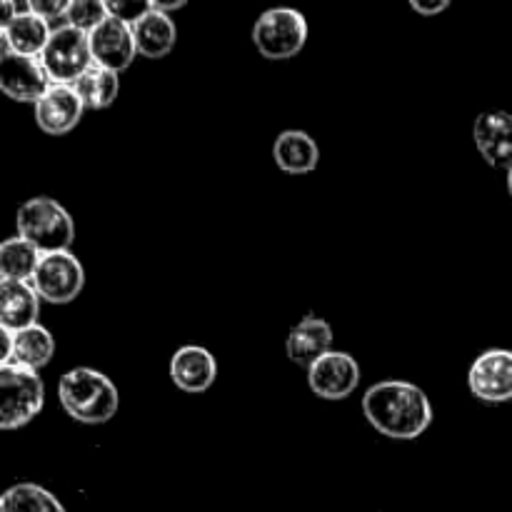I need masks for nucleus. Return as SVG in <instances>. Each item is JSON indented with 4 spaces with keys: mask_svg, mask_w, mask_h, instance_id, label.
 <instances>
[{
    "mask_svg": "<svg viewBox=\"0 0 512 512\" xmlns=\"http://www.w3.org/2000/svg\"><path fill=\"white\" fill-rule=\"evenodd\" d=\"M133 35L135 45H138V55L148 60H160L173 53L178 28H175L173 18L168 13L153 8L145 18H140L133 25Z\"/></svg>",
    "mask_w": 512,
    "mask_h": 512,
    "instance_id": "nucleus-19",
    "label": "nucleus"
},
{
    "mask_svg": "<svg viewBox=\"0 0 512 512\" xmlns=\"http://www.w3.org/2000/svg\"><path fill=\"white\" fill-rule=\"evenodd\" d=\"M0 8H3V23L0 25H8L10 20L18 18V13H20L18 0H0Z\"/></svg>",
    "mask_w": 512,
    "mask_h": 512,
    "instance_id": "nucleus-29",
    "label": "nucleus"
},
{
    "mask_svg": "<svg viewBox=\"0 0 512 512\" xmlns=\"http://www.w3.org/2000/svg\"><path fill=\"white\" fill-rule=\"evenodd\" d=\"M0 512H65V508L50 490L35 483H18L3 493Z\"/></svg>",
    "mask_w": 512,
    "mask_h": 512,
    "instance_id": "nucleus-23",
    "label": "nucleus"
},
{
    "mask_svg": "<svg viewBox=\"0 0 512 512\" xmlns=\"http://www.w3.org/2000/svg\"><path fill=\"white\" fill-rule=\"evenodd\" d=\"M45 405L43 380L35 370L0 363V428L18 430L40 415Z\"/></svg>",
    "mask_w": 512,
    "mask_h": 512,
    "instance_id": "nucleus-4",
    "label": "nucleus"
},
{
    "mask_svg": "<svg viewBox=\"0 0 512 512\" xmlns=\"http://www.w3.org/2000/svg\"><path fill=\"white\" fill-rule=\"evenodd\" d=\"M363 413L368 423L390 440H415L433 423L428 395L405 380H383L365 390Z\"/></svg>",
    "mask_w": 512,
    "mask_h": 512,
    "instance_id": "nucleus-1",
    "label": "nucleus"
},
{
    "mask_svg": "<svg viewBox=\"0 0 512 512\" xmlns=\"http://www.w3.org/2000/svg\"><path fill=\"white\" fill-rule=\"evenodd\" d=\"M215 378H218V363L210 350L200 348V345H183L180 350H175L173 360H170V380L175 383V388L190 395H200L213 388Z\"/></svg>",
    "mask_w": 512,
    "mask_h": 512,
    "instance_id": "nucleus-14",
    "label": "nucleus"
},
{
    "mask_svg": "<svg viewBox=\"0 0 512 512\" xmlns=\"http://www.w3.org/2000/svg\"><path fill=\"white\" fill-rule=\"evenodd\" d=\"M35 123L48 135H65L83 118V100L73 85L53 83L43 93V98L33 105Z\"/></svg>",
    "mask_w": 512,
    "mask_h": 512,
    "instance_id": "nucleus-12",
    "label": "nucleus"
},
{
    "mask_svg": "<svg viewBox=\"0 0 512 512\" xmlns=\"http://www.w3.org/2000/svg\"><path fill=\"white\" fill-rule=\"evenodd\" d=\"M105 20H108V10H105L103 0H73L68 8V15H65V23L88 35L98 25H103Z\"/></svg>",
    "mask_w": 512,
    "mask_h": 512,
    "instance_id": "nucleus-24",
    "label": "nucleus"
},
{
    "mask_svg": "<svg viewBox=\"0 0 512 512\" xmlns=\"http://www.w3.org/2000/svg\"><path fill=\"white\" fill-rule=\"evenodd\" d=\"M508 190H510V195H512V168L508 170Z\"/></svg>",
    "mask_w": 512,
    "mask_h": 512,
    "instance_id": "nucleus-30",
    "label": "nucleus"
},
{
    "mask_svg": "<svg viewBox=\"0 0 512 512\" xmlns=\"http://www.w3.org/2000/svg\"><path fill=\"white\" fill-rule=\"evenodd\" d=\"M78 90L80 100H83L85 108L90 110H103L110 108L115 103L120 93V75L113 70L103 68V65H90L83 75H80L78 83L73 85Z\"/></svg>",
    "mask_w": 512,
    "mask_h": 512,
    "instance_id": "nucleus-22",
    "label": "nucleus"
},
{
    "mask_svg": "<svg viewBox=\"0 0 512 512\" xmlns=\"http://www.w3.org/2000/svg\"><path fill=\"white\" fill-rule=\"evenodd\" d=\"M40 293L33 283L18 280H0V330H18L38 325Z\"/></svg>",
    "mask_w": 512,
    "mask_h": 512,
    "instance_id": "nucleus-16",
    "label": "nucleus"
},
{
    "mask_svg": "<svg viewBox=\"0 0 512 512\" xmlns=\"http://www.w3.org/2000/svg\"><path fill=\"white\" fill-rule=\"evenodd\" d=\"M90 50H93L95 65H103V68L120 75L138 58L133 25L108 18L90 33Z\"/></svg>",
    "mask_w": 512,
    "mask_h": 512,
    "instance_id": "nucleus-11",
    "label": "nucleus"
},
{
    "mask_svg": "<svg viewBox=\"0 0 512 512\" xmlns=\"http://www.w3.org/2000/svg\"><path fill=\"white\" fill-rule=\"evenodd\" d=\"M308 43V20L300 10L280 5L258 15L253 25V45L263 58L290 60Z\"/></svg>",
    "mask_w": 512,
    "mask_h": 512,
    "instance_id": "nucleus-5",
    "label": "nucleus"
},
{
    "mask_svg": "<svg viewBox=\"0 0 512 512\" xmlns=\"http://www.w3.org/2000/svg\"><path fill=\"white\" fill-rule=\"evenodd\" d=\"M153 3L155 10H163V13H175V10L185 8L188 5V0H150Z\"/></svg>",
    "mask_w": 512,
    "mask_h": 512,
    "instance_id": "nucleus-28",
    "label": "nucleus"
},
{
    "mask_svg": "<svg viewBox=\"0 0 512 512\" xmlns=\"http://www.w3.org/2000/svg\"><path fill=\"white\" fill-rule=\"evenodd\" d=\"M103 5L108 10V18H115L128 25H135L153 10L150 0H103Z\"/></svg>",
    "mask_w": 512,
    "mask_h": 512,
    "instance_id": "nucleus-25",
    "label": "nucleus"
},
{
    "mask_svg": "<svg viewBox=\"0 0 512 512\" xmlns=\"http://www.w3.org/2000/svg\"><path fill=\"white\" fill-rule=\"evenodd\" d=\"M18 3H20V0H18ZM23 3H25V0H23Z\"/></svg>",
    "mask_w": 512,
    "mask_h": 512,
    "instance_id": "nucleus-31",
    "label": "nucleus"
},
{
    "mask_svg": "<svg viewBox=\"0 0 512 512\" xmlns=\"http://www.w3.org/2000/svg\"><path fill=\"white\" fill-rule=\"evenodd\" d=\"M50 33H53V28H50L48 20L30 13V10H20L18 18L10 20L8 25L0 28V35H3V50L30 55V58H40V53H43L45 45H48Z\"/></svg>",
    "mask_w": 512,
    "mask_h": 512,
    "instance_id": "nucleus-18",
    "label": "nucleus"
},
{
    "mask_svg": "<svg viewBox=\"0 0 512 512\" xmlns=\"http://www.w3.org/2000/svg\"><path fill=\"white\" fill-rule=\"evenodd\" d=\"M273 160L283 173L308 175L318 168L320 148L305 130H283L273 143Z\"/></svg>",
    "mask_w": 512,
    "mask_h": 512,
    "instance_id": "nucleus-17",
    "label": "nucleus"
},
{
    "mask_svg": "<svg viewBox=\"0 0 512 512\" xmlns=\"http://www.w3.org/2000/svg\"><path fill=\"white\" fill-rule=\"evenodd\" d=\"M53 355L55 340L50 330L43 328V325H30V328L13 333V343H10V350L3 358V363H13L38 373L40 368H45L53 360Z\"/></svg>",
    "mask_w": 512,
    "mask_h": 512,
    "instance_id": "nucleus-20",
    "label": "nucleus"
},
{
    "mask_svg": "<svg viewBox=\"0 0 512 512\" xmlns=\"http://www.w3.org/2000/svg\"><path fill=\"white\" fill-rule=\"evenodd\" d=\"M73 0H25V10L40 15L43 20L53 23V20H65L68 15V8Z\"/></svg>",
    "mask_w": 512,
    "mask_h": 512,
    "instance_id": "nucleus-26",
    "label": "nucleus"
},
{
    "mask_svg": "<svg viewBox=\"0 0 512 512\" xmlns=\"http://www.w3.org/2000/svg\"><path fill=\"white\" fill-rule=\"evenodd\" d=\"M468 388L480 403L500 405L512 400V350H485L468 370Z\"/></svg>",
    "mask_w": 512,
    "mask_h": 512,
    "instance_id": "nucleus-8",
    "label": "nucleus"
},
{
    "mask_svg": "<svg viewBox=\"0 0 512 512\" xmlns=\"http://www.w3.org/2000/svg\"><path fill=\"white\" fill-rule=\"evenodd\" d=\"M58 400L65 413L83 425L110 423L120 408L113 380L93 368L68 370L58 383Z\"/></svg>",
    "mask_w": 512,
    "mask_h": 512,
    "instance_id": "nucleus-2",
    "label": "nucleus"
},
{
    "mask_svg": "<svg viewBox=\"0 0 512 512\" xmlns=\"http://www.w3.org/2000/svg\"><path fill=\"white\" fill-rule=\"evenodd\" d=\"M408 3L420 15H440L443 10L450 8L453 0H408Z\"/></svg>",
    "mask_w": 512,
    "mask_h": 512,
    "instance_id": "nucleus-27",
    "label": "nucleus"
},
{
    "mask_svg": "<svg viewBox=\"0 0 512 512\" xmlns=\"http://www.w3.org/2000/svg\"><path fill=\"white\" fill-rule=\"evenodd\" d=\"M50 85L53 83H50L40 58L3 50V55H0V90L10 100L35 105Z\"/></svg>",
    "mask_w": 512,
    "mask_h": 512,
    "instance_id": "nucleus-9",
    "label": "nucleus"
},
{
    "mask_svg": "<svg viewBox=\"0 0 512 512\" xmlns=\"http://www.w3.org/2000/svg\"><path fill=\"white\" fill-rule=\"evenodd\" d=\"M40 63H43L50 83L75 85L80 75L95 63L93 50H90V35L68 23L53 28L48 45L40 53Z\"/></svg>",
    "mask_w": 512,
    "mask_h": 512,
    "instance_id": "nucleus-6",
    "label": "nucleus"
},
{
    "mask_svg": "<svg viewBox=\"0 0 512 512\" xmlns=\"http://www.w3.org/2000/svg\"><path fill=\"white\" fill-rule=\"evenodd\" d=\"M30 283L35 285V290H38L45 303L68 305L83 293L85 268L70 250L43 253Z\"/></svg>",
    "mask_w": 512,
    "mask_h": 512,
    "instance_id": "nucleus-7",
    "label": "nucleus"
},
{
    "mask_svg": "<svg viewBox=\"0 0 512 512\" xmlns=\"http://www.w3.org/2000/svg\"><path fill=\"white\" fill-rule=\"evenodd\" d=\"M20 238L30 240L40 253L70 250L75 240V223L68 210L48 195L25 200L15 215Z\"/></svg>",
    "mask_w": 512,
    "mask_h": 512,
    "instance_id": "nucleus-3",
    "label": "nucleus"
},
{
    "mask_svg": "<svg viewBox=\"0 0 512 512\" xmlns=\"http://www.w3.org/2000/svg\"><path fill=\"white\" fill-rule=\"evenodd\" d=\"M285 350H288L290 363L310 370L323 355L333 350V328H330L328 320L318 318V315H305L290 330L288 340H285Z\"/></svg>",
    "mask_w": 512,
    "mask_h": 512,
    "instance_id": "nucleus-15",
    "label": "nucleus"
},
{
    "mask_svg": "<svg viewBox=\"0 0 512 512\" xmlns=\"http://www.w3.org/2000/svg\"><path fill=\"white\" fill-rule=\"evenodd\" d=\"M473 140L478 153L490 168H512V115L505 110H490L478 115L473 125Z\"/></svg>",
    "mask_w": 512,
    "mask_h": 512,
    "instance_id": "nucleus-13",
    "label": "nucleus"
},
{
    "mask_svg": "<svg viewBox=\"0 0 512 512\" xmlns=\"http://www.w3.org/2000/svg\"><path fill=\"white\" fill-rule=\"evenodd\" d=\"M40 258H43V253L20 235L3 240V245H0V278L30 283L35 270H38Z\"/></svg>",
    "mask_w": 512,
    "mask_h": 512,
    "instance_id": "nucleus-21",
    "label": "nucleus"
},
{
    "mask_svg": "<svg viewBox=\"0 0 512 512\" xmlns=\"http://www.w3.org/2000/svg\"><path fill=\"white\" fill-rule=\"evenodd\" d=\"M308 383L310 390L323 400L350 398L360 383L358 360L343 350H330L308 370Z\"/></svg>",
    "mask_w": 512,
    "mask_h": 512,
    "instance_id": "nucleus-10",
    "label": "nucleus"
}]
</instances>
